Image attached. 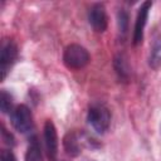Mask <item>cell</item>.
Here are the masks:
<instances>
[{
	"label": "cell",
	"mask_w": 161,
	"mask_h": 161,
	"mask_svg": "<svg viewBox=\"0 0 161 161\" xmlns=\"http://www.w3.org/2000/svg\"><path fill=\"white\" fill-rule=\"evenodd\" d=\"M88 50L79 44H69L63 53V63L69 69H80L89 63Z\"/></svg>",
	"instance_id": "6da1fadb"
},
{
	"label": "cell",
	"mask_w": 161,
	"mask_h": 161,
	"mask_svg": "<svg viewBox=\"0 0 161 161\" xmlns=\"http://www.w3.org/2000/svg\"><path fill=\"white\" fill-rule=\"evenodd\" d=\"M87 119L97 133H104L111 123V113L103 104H94L89 107Z\"/></svg>",
	"instance_id": "7a4b0ae2"
},
{
	"label": "cell",
	"mask_w": 161,
	"mask_h": 161,
	"mask_svg": "<svg viewBox=\"0 0 161 161\" xmlns=\"http://www.w3.org/2000/svg\"><path fill=\"white\" fill-rule=\"evenodd\" d=\"M11 123L13 127L20 132L26 133L33 128V116L31 111L25 104H19L11 112Z\"/></svg>",
	"instance_id": "3957f363"
},
{
	"label": "cell",
	"mask_w": 161,
	"mask_h": 161,
	"mask_svg": "<svg viewBox=\"0 0 161 161\" xmlns=\"http://www.w3.org/2000/svg\"><path fill=\"white\" fill-rule=\"evenodd\" d=\"M16 57H18V48L15 43L11 40H5L0 50V78L1 80L5 79L10 68L15 63Z\"/></svg>",
	"instance_id": "277c9868"
},
{
	"label": "cell",
	"mask_w": 161,
	"mask_h": 161,
	"mask_svg": "<svg viewBox=\"0 0 161 161\" xmlns=\"http://www.w3.org/2000/svg\"><path fill=\"white\" fill-rule=\"evenodd\" d=\"M88 21L89 25L93 28L94 31L97 33H103L107 29V14H106V8L103 4H93L89 10H88Z\"/></svg>",
	"instance_id": "5b68a950"
},
{
	"label": "cell",
	"mask_w": 161,
	"mask_h": 161,
	"mask_svg": "<svg viewBox=\"0 0 161 161\" xmlns=\"http://www.w3.org/2000/svg\"><path fill=\"white\" fill-rule=\"evenodd\" d=\"M151 6H152L151 1H143L141 4V6L138 8L136 21H135V29H133V44L135 45L141 43L143 39V30H145V25L147 23V18H148Z\"/></svg>",
	"instance_id": "8992f818"
},
{
	"label": "cell",
	"mask_w": 161,
	"mask_h": 161,
	"mask_svg": "<svg viewBox=\"0 0 161 161\" xmlns=\"http://www.w3.org/2000/svg\"><path fill=\"white\" fill-rule=\"evenodd\" d=\"M44 143L49 158L54 160L58 153V135L54 123L48 119L44 125Z\"/></svg>",
	"instance_id": "52a82bcc"
},
{
	"label": "cell",
	"mask_w": 161,
	"mask_h": 161,
	"mask_svg": "<svg viewBox=\"0 0 161 161\" xmlns=\"http://www.w3.org/2000/svg\"><path fill=\"white\" fill-rule=\"evenodd\" d=\"M113 65H114V69H116V73L118 75L119 79H122L123 82L128 80L130 78V74H131V68H130V64H128V59L125 54H117L114 57V60H113Z\"/></svg>",
	"instance_id": "ba28073f"
},
{
	"label": "cell",
	"mask_w": 161,
	"mask_h": 161,
	"mask_svg": "<svg viewBox=\"0 0 161 161\" xmlns=\"http://www.w3.org/2000/svg\"><path fill=\"white\" fill-rule=\"evenodd\" d=\"M63 146H64V150L65 152L72 156V157H75L78 156L82 151H80V146H79V140H78V136L74 131H69L64 138H63Z\"/></svg>",
	"instance_id": "9c48e42d"
},
{
	"label": "cell",
	"mask_w": 161,
	"mask_h": 161,
	"mask_svg": "<svg viewBox=\"0 0 161 161\" xmlns=\"http://www.w3.org/2000/svg\"><path fill=\"white\" fill-rule=\"evenodd\" d=\"M148 65L155 70L161 68V33L151 48V53L148 57Z\"/></svg>",
	"instance_id": "30bf717a"
},
{
	"label": "cell",
	"mask_w": 161,
	"mask_h": 161,
	"mask_svg": "<svg viewBox=\"0 0 161 161\" xmlns=\"http://www.w3.org/2000/svg\"><path fill=\"white\" fill-rule=\"evenodd\" d=\"M25 161H42L40 147L35 138H33L31 143L28 147V151L25 153Z\"/></svg>",
	"instance_id": "8fae6325"
},
{
	"label": "cell",
	"mask_w": 161,
	"mask_h": 161,
	"mask_svg": "<svg viewBox=\"0 0 161 161\" xmlns=\"http://www.w3.org/2000/svg\"><path fill=\"white\" fill-rule=\"evenodd\" d=\"M117 24L119 33L122 35H126L128 30V14L123 9H119L117 13Z\"/></svg>",
	"instance_id": "7c38bea8"
},
{
	"label": "cell",
	"mask_w": 161,
	"mask_h": 161,
	"mask_svg": "<svg viewBox=\"0 0 161 161\" xmlns=\"http://www.w3.org/2000/svg\"><path fill=\"white\" fill-rule=\"evenodd\" d=\"M13 106V97L10 96V93H8L5 89L1 91L0 93V109L3 113H8L11 109Z\"/></svg>",
	"instance_id": "4fadbf2b"
},
{
	"label": "cell",
	"mask_w": 161,
	"mask_h": 161,
	"mask_svg": "<svg viewBox=\"0 0 161 161\" xmlns=\"http://www.w3.org/2000/svg\"><path fill=\"white\" fill-rule=\"evenodd\" d=\"M1 137H3V141H4L6 145H9V146H14V145H15L13 135H10V133L5 130V127H4V126L1 127Z\"/></svg>",
	"instance_id": "5bb4252c"
},
{
	"label": "cell",
	"mask_w": 161,
	"mask_h": 161,
	"mask_svg": "<svg viewBox=\"0 0 161 161\" xmlns=\"http://www.w3.org/2000/svg\"><path fill=\"white\" fill-rule=\"evenodd\" d=\"M0 161H16L14 153L10 150H3L0 155Z\"/></svg>",
	"instance_id": "9a60e30c"
}]
</instances>
